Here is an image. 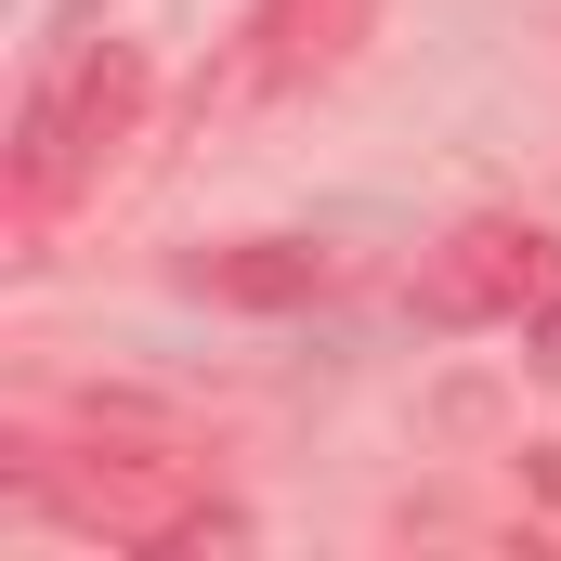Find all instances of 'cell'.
Here are the masks:
<instances>
[{
  "instance_id": "1",
  "label": "cell",
  "mask_w": 561,
  "mask_h": 561,
  "mask_svg": "<svg viewBox=\"0 0 561 561\" xmlns=\"http://www.w3.org/2000/svg\"><path fill=\"white\" fill-rule=\"evenodd\" d=\"M66 536H105V549H249V523L209 496V470L183 457V444H144V431H105V444H66V457H26L13 470Z\"/></svg>"
},
{
  "instance_id": "2",
  "label": "cell",
  "mask_w": 561,
  "mask_h": 561,
  "mask_svg": "<svg viewBox=\"0 0 561 561\" xmlns=\"http://www.w3.org/2000/svg\"><path fill=\"white\" fill-rule=\"evenodd\" d=\"M131 118H144V53L131 39H79V53L26 92V118H13V262L118 170Z\"/></svg>"
},
{
  "instance_id": "3",
  "label": "cell",
  "mask_w": 561,
  "mask_h": 561,
  "mask_svg": "<svg viewBox=\"0 0 561 561\" xmlns=\"http://www.w3.org/2000/svg\"><path fill=\"white\" fill-rule=\"evenodd\" d=\"M353 39H366V0H249L236 39H222L209 79H196V118H262L287 92H313Z\"/></svg>"
},
{
  "instance_id": "4",
  "label": "cell",
  "mask_w": 561,
  "mask_h": 561,
  "mask_svg": "<svg viewBox=\"0 0 561 561\" xmlns=\"http://www.w3.org/2000/svg\"><path fill=\"white\" fill-rule=\"evenodd\" d=\"M549 287H561V236H549V222L483 209V222H457L444 249H419L405 313H419V327H510V313H536Z\"/></svg>"
},
{
  "instance_id": "5",
  "label": "cell",
  "mask_w": 561,
  "mask_h": 561,
  "mask_svg": "<svg viewBox=\"0 0 561 561\" xmlns=\"http://www.w3.org/2000/svg\"><path fill=\"white\" fill-rule=\"evenodd\" d=\"M353 275L327 236H236V249H196L183 287L196 300H236V313H300V300H327V287Z\"/></svg>"
},
{
  "instance_id": "6",
  "label": "cell",
  "mask_w": 561,
  "mask_h": 561,
  "mask_svg": "<svg viewBox=\"0 0 561 561\" xmlns=\"http://www.w3.org/2000/svg\"><path fill=\"white\" fill-rule=\"evenodd\" d=\"M523 366H536V379H561V287L536 300V327H523Z\"/></svg>"
}]
</instances>
